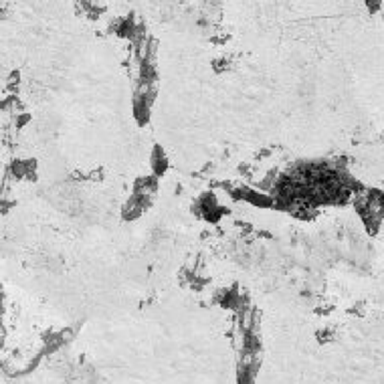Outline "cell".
<instances>
[{"label": "cell", "instance_id": "277c9868", "mask_svg": "<svg viewBox=\"0 0 384 384\" xmlns=\"http://www.w3.org/2000/svg\"><path fill=\"white\" fill-rule=\"evenodd\" d=\"M156 79H158V71H156V67H154L152 63L142 61V67H140V83H142V85H154Z\"/></svg>", "mask_w": 384, "mask_h": 384}, {"label": "cell", "instance_id": "5b68a950", "mask_svg": "<svg viewBox=\"0 0 384 384\" xmlns=\"http://www.w3.org/2000/svg\"><path fill=\"white\" fill-rule=\"evenodd\" d=\"M29 120H31V116H29V114H24V116H20V118H18V122H16V124H18V128H22V124H26Z\"/></svg>", "mask_w": 384, "mask_h": 384}, {"label": "cell", "instance_id": "7a4b0ae2", "mask_svg": "<svg viewBox=\"0 0 384 384\" xmlns=\"http://www.w3.org/2000/svg\"><path fill=\"white\" fill-rule=\"evenodd\" d=\"M150 164H152V172L154 176H162L166 170H168V158L164 154V148L162 146H154L152 148V158H150Z\"/></svg>", "mask_w": 384, "mask_h": 384}, {"label": "cell", "instance_id": "6da1fadb", "mask_svg": "<svg viewBox=\"0 0 384 384\" xmlns=\"http://www.w3.org/2000/svg\"><path fill=\"white\" fill-rule=\"evenodd\" d=\"M152 204V196H144V194H133L122 208V218L124 221H133L138 216H142Z\"/></svg>", "mask_w": 384, "mask_h": 384}, {"label": "cell", "instance_id": "3957f363", "mask_svg": "<svg viewBox=\"0 0 384 384\" xmlns=\"http://www.w3.org/2000/svg\"><path fill=\"white\" fill-rule=\"evenodd\" d=\"M158 190V176H142L135 180L133 186V194H144V196H152L154 192Z\"/></svg>", "mask_w": 384, "mask_h": 384}]
</instances>
